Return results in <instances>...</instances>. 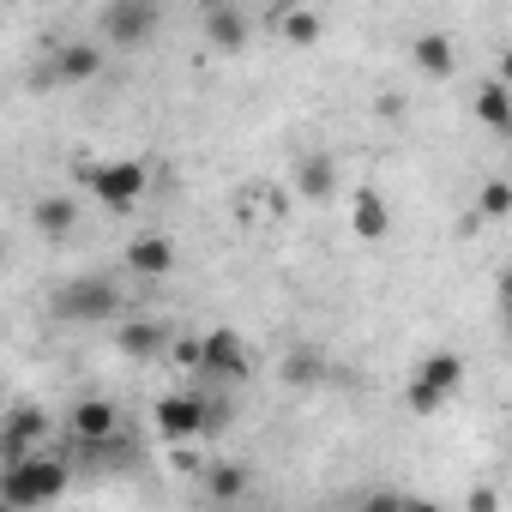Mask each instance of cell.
<instances>
[{"label":"cell","mask_w":512,"mask_h":512,"mask_svg":"<svg viewBox=\"0 0 512 512\" xmlns=\"http://www.w3.org/2000/svg\"><path fill=\"white\" fill-rule=\"evenodd\" d=\"M61 494H67V464L49 458V446L31 452V458H13L7 476H0V500L7 506H49Z\"/></svg>","instance_id":"1"},{"label":"cell","mask_w":512,"mask_h":512,"mask_svg":"<svg viewBox=\"0 0 512 512\" xmlns=\"http://www.w3.org/2000/svg\"><path fill=\"white\" fill-rule=\"evenodd\" d=\"M79 181H85L109 211H133V205L145 199V163H133V157H121V163H85Z\"/></svg>","instance_id":"2"},{"label":"cell","mask_w":512,"mask_h":512,"mask_svg":"<svg viewBox=\"0 0 512 512\" xmlns=\"http://www.w3.org/2000/svg\"><path fill=\"white\" fill-rule=\"evenodd\" d=\"M458 380H464V356H452V350L422 356V362H416V380H410V410H416V416H434V410L458 392Z\"/></svg>","instance_id":"3"},{"label":"cell","mask_w":512,"mask_h":512,"mask_svg":"<svg viewBox=\"0 0 512 512\" xmlns=\"http://www.w3.org/2000/svg\"><path fill=\"white\" fill-rule=\"evenodd\" d=\"M157 19H163V0H109L103 7V37L115 49H139V43H151Z\"/></svg>","instance_id":"4"},{"label":"cell","mask_w":512,"mask_h":512,"mask_svg":"<svg viewBox=\"0 0 512 512\" xmlns=\"http://www.w3.org/2000/svg\"><path fill=\"white\" fill-rule=\"evenodd\" d=\"M115 308H121V290H115L109 278H73V284L55 296V314L73 320V326H85V320H115Z\"/></svg>","instance_id":"5"},{"label":"cell","mask_w":512,"mask_h":512,"mask_svg":"<svg viewBox=\"0 0 512 512\" xmlns=\"http://www.w3.org/2000/svg\"><path fill=\"white\" fill-rule=\"evenodd\" d=\"M157 428L169 434V440H199L205 428H211V404L205 398H193V392H169V398H157Z\"/></svg>","instance_id":"6"},{"label":"cell","mask_w":512,"mask_h":512,"mask_svg":"<svg viewBox=\"0 0 512 512\" xmlns=\"http://www.w3.org/2000/svg\"><path fill=\"white\" fill-rule=\"evenodd\" d=\"M199 368L217 374V380H247V344L229 326H217V332L199 338Z\"/></svg>","instance_id":"7"},{"label":"cell","mask_w":512,"mask_h":512,"mask_svg":"<svg viewBox=\"0 0 512 512\" xmlns=\"http://www.w3.org/2000/svg\"><path fill=\"white\" fill-rule=\"evenodd\" d=\"M43 446H49V416H43L37 404H19V410L7 416L0 452H7V464H13V458H31V452H43Z\"/></svg>","instance_id":"8"},{"label":"cell","mask_w":512,"mask_h":512,"mask_svg":"<svg viewBox=\"0 0 512 512\" xmlns=\"http://www.w3.org/2000/svg\"><path fill=\"white\" fill-rule=\"evenodd\" d=\"M127 272H139V278H169V272H175V247H169L163 235H133V241H127Z\"/></svg>","instance_id":"9"},{"label":"cell","mask_w":512,"mask_h":512,"mask_svg":"<svg viewBox=\"0 0 512 512\" xmlns=\"http://www.w3.org/2000/svg\"><path fill=\"white\" fill-rule=\"evenodd\" d=\"M97 73H103V49H97V43H67V49L55 55V67H49L55 85H85V79H97Z\"/></svg>","instance_id":"10"},{"label":"cell","mask_w":512,"mask_h":512,"mask_svg":"<svg viewBox=\"0 0 512 512\" xmlns=\"http://www.w3.org/2000/svg\"><path fill=\"white\" fill-rule=\"evenodd\" d=\"M410 55H416V67H422L428 79H452V73H458V49H452L446 31H422V37L410 43Z\"/></svg>","instance_id":"11"},{"label":"cell","mask_w":512,"mask_h":512,"mask_svg":"<svg viewBox=\"0 0 512 512\" xmlns=\"http://www.w3.org/2000/svg\"><path fill=\"white\" fill-rule=\"evenodd\" d=\"M476 121H482L488 133L512 139V85H506V79H488V85L476 91Z\"/></svg>","instance_id":"12"},{"label":"cell","mask_w":512,"mask_h":512,"mask_svg":"<svg viewBox=\"0 0 512 512\" xmlns=\"http://www.w3.org/2000/svg\"><path fill=\"white\" fill-rule=\"evenodd\" d=\"M115 344H121V356L151 362V356H163V350H169V332H163V326H151V320H127V326L115 332Z\"/></svg>","instance_id":"13"},{"label":"cell","mask_w":512,"mask_h":512,"mask_svg":"<svg viewBox=\"0 0 512 512\" xmlns=\"http://www.w3.org/2000/svg\"><path fill=\"white\" fill-rule=\"evenodd\" d=\"M73 434H79L85 446L109 440V434H115V404H109V398H79V404H73Z\"/></svg>","instance_id":"14"},{"label":"cell","mask_w":512,"mask_h":512,"mask_svg":"<svg viewBox=\"0 0 512 512\" xmlns=\"http://www.w3.org/2000/svg\"><path fill=\"white\" fill-rule=\"evenodd\" d=\"M350 223H356V235H362V241H386L392 211H386V199H380L374 187H362V193H356V205H350Z\"/></svg>","instance_id":"15"},{"label":"cell","mask_w":512,"mask_h":512,"mask_svg":"<svg viewBox=\"0 0 512 512\" xmlns=\"http://www.w3.org/2000/svg\"><path fill=\"white\" fill-rule=\"evenodd\" d=\"M205 37H211V49L235 55V49H247V19H241L235 7H211V19H205Z\"/></svg>","instance_id":"16"},{"label":"cell","mask_w":512,"mask_h":512,"mask_svg":"<svg viewBox=\"0 0 512 512\" xmlns=\"http://www.w3.org/2000/svg\"><path fill=\"white\" fill-rule=\"evenodd\" d=\"M278 31H284V43H296V49H314V43H320V19H314L308 7H284V13H278Z\"/></svg>","instance_id":"17"},{"label":"cell","mask_w":512,"mask_h":512,"mask_svg":"<svg viewBox=\"0 0 512 512\" xmlns=\"http://www.w3.org/2000/svg\"><path fill=\"white\" fill-rule=\"evenodd\" d=\"M205 488H211V500H235V494H247V464H211Z\"/></svg>","instance_id":"18"},{"label":"cell","mask_w":512,"mask_h":512,"mask_svg":"<svg viewBox=\"0 0 512 512\" xmlns=\"http://www.w3.org/2000/svg\"><path fill=\"white\" fill-rule=\"evenodd\" d=\"M476 217H488V223H494V217H512V181H500V175L482 181V193H476Z\"/></svg>","instance_id":"19"},{"label":"cell","mask_w":512,"mask_h":512,"mask_svg":"<svg viewBox=\"0 0 512 512\" xmlns=\"http://www.w3.org/2000/svg\"><path fill=\"white\" fill-rule=\"evenodd\" d=\"M296 187H302L308 199H326V193H332V157H308L302 175H296Z\"/></svg>","instance_id":"20"},{"label":"cell","mask_w":512,"mask_h":512,"mask_svg":"<svg viewBox=\"0 0 512 512\" xmlns=\"http://www.w3.org/2000/svg\"><path fill=\"white\" fill-rule=\"evenodd\" d=\"M73 217H79V211H73V199H43V205H37V223H43L49 235H67V229H73Z\"/></svg>","instance_id":"21"},{"label":"cell","mask_w":512,"mask_h":512,"mask_svg":"<svg viewBox=\"0 0 512 512\" xmlns=\"http://www.w3.org/2000/svg\"><path fill=\"white\" fill-rule=\"evenodd\" d=\"M175 362H187V368H199V338H181V344H175Z\"/></svg>","instance_id":"22"},{"label":"cell","mask_w":512,"mask_h":512,"mask_svg":"<svg viewBox=\"0 0 512 512\" xmlns=\"http://www.w3.org/2000/svg\"><path fill=\"white\" fill-rule=\"evenodd\" d=\"M284 374H296V380H314V374H320V368H314V356H296V362H290V368H284Z\"/></svg>","instance_id":"23"},{"label":"cell","mask_w":512,"mask_h":512,"mask_svg":"<svg viewBox=\"0 0 512 512\" xmlns=\"http://www.w3.org/2000/svg\"><path fill=\"white\" fill-rule=\"evenodd\" d=\"M500 308H506V320H512V266L500 272Z\"/></svg>","instance_id":"24"},{"label":"cell","mask_w":512,"mask_h":512,"mask_svg":"<svg viewBox=\"0 0 512 512\" xmlns=\"http://www.w3.org/2000/svg\"><path fill=\"white\" fill-rule=\"evenodd\" d=\"M500 79H506V85H512V49H506V55H500Z\"/></svg>","instance_id":"25"}]
</instances>
